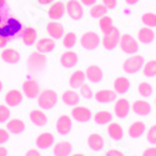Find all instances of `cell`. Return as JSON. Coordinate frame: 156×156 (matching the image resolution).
I'll return each mask as SVG.
<instances>
[{
  "mask_svg": "<svg viewBox=\"0 0 156 156\" xmlns=\"http://www.w3.org/2000/svg\"><path fill=\"white\" fill-rule=\"evenodd\" d=\"M58 100H59V95L55 90L45 89L41 90L37 96V105L43 110H51L58 104Z\"/></svg>",
  "mask_w": 156,
  "mask_h": 156,
  "instance_id": "6da1fadb",
  "label": "cell"
},
{
  "mask_svg": "<svg viewBox=\"0 0 156 156\" xmlns=\"http://www.w3.org/2000/svg\"><path fill=\"white\" fill-rule=\"evenodd\" d=\"M28 69L31 74H40L45 70L48 65V59L45 54H41L39 51H34L28 58Z\"/></svg>",
  "mask_w": 156,
  "mask_h": 156,
  "instance_id": "7a4b0ae2",
  "label": "cell"
},
{
  "mask_svg": "<svg viewBox=\"0 0 156 156\" xmlns=\"http://www.w3.org/2000/svg\"><path fill=\"white\" fill-rule=\"evenodd\" d=\"M144 64H145V59L144 56H141V55H130L122 64V70L126 73V74H136L139 73L142 66H144Z\"/></svg>",
  "mask_w": 156,
  "mask_h": 156,
  "instance_id": "3957f363",
  "label": "cell"
},
{
  "mask_svg": "<svg viewBox=\"0 0 156 156\" xmlns=\"http://www.w3.org/2000/svg\"><path fill=\"white\" fill-rule=\"evenodd\" d=\"M119 46L122 50V53L129 55H135L139 51V41L131 34H122L120 36Z\"/></svg>",
  "mask_w": 156,
  "mask_h": 156,
  "instance_id": "277c9868",
  "label": "cell"
},
{
  "mask_svg": "<svg viewBox=\"0 0 156 156\" xmlns=\"http://www.w3.org/2000/svg\"><path fill=\"white\" fill-rule=\"evenodd\" d=\"M80 44L85 50H95L101 44V37L95 31H86L80 37Z\"/></svg>",
  "mask_w": 156,
  "mask_h": 156,
  "instance_id": "5b68a950",
  "label": "cell"
},
{
  "mask_svg": "<svg viewBox=\"0 0 156 156\" xmlns=\"http://www.w3.org/2000/svg\"><path fill=\"white\" fill-rule=\"evenodd\" d=\"M120 30L114 27L109 33L104 34L102 39H101V43L104 45V48H105L106 50H114L116 49V46L119 45V41H120Z\"/></svg>",
  "mask_w": 156,
  "mask_h": 156,
  "instance_id": "8992f818",
  "label": "cell"
},
{
  "mask_svg": "<svg viewBox=\"0 0 156 156\" xmlns=\"http://www.w3.org/2000/svg\"><path fill=\"white\" fill-rule=\"evenodd\" d=\"M65 9H66V12L70 16V19H73L75 21L81 20L84 16V8L79 0H69L66 3Z\"/></svg>",
  "mask_w": 156,
  "mask_h": 156,
  "instance_id": "52a82bcc",
  "label": "cell"
},
{
  "mask_svg": "<svg viewBox=\"0 0 156 156\" xmlns=\"http://www.w3.org/2000/svg\"><path fill=\"white\" fill-rule=\"evenodd\" d=\"M71 118L76 120L77 122H87L91 120L93 118V112L89 108L81 106V105H76L71 110Z\"/></svg>",
  "mask_w": 156,
  "mask_h": 156,
  "instance_id": "ba28073f",
  "label": "cell"
},
{
  "mask_svg": "<svg viewBox=\"0 0 156 156\" xmlns=\"http://www.w3.org/2000/svg\"><path fill=\"white\" fill-rule=\"evenodd\" d=\"M55 129L59 135L61 136H66L70 134L71 129H73V120L69 115H60L56 122H55Z\"/></svg>",
  "mask_w": 156,
  "mask_h": 156,
  "instance_id": "9c48e42d",
  "label": "cell"
},
{
  "mask_svg": "<svg viewBox=\"0 0 156 156\" xmlns=\"http://www.w3.org/2000/svg\"><path fill=\"white\" fill-rule=\"evenodd\" d=\"M40 85L34 79L25 80L23 83V94L28 99H37L39 94H40Z\"/></svg>",
  "mask_w": 156,
  "mask_h": 156,
  "instance_id": "30bf717a",
  "label": "cell"
},
{
  "mask_svg": "<svg viewBox=\"0 0 156 156\" xmlns=\"http://www.w3.org/2000/svg\"><path fill=\"white\" fill-rule=\"evenodd\" d=\"M130 110H131V105H130L127 99L125 98L116 99V102L114 105V112L119 119H125L130 114Z\"/></svg>",
  "mask_w": 156,
  "mask_h": 156,
  "instance_id": "8fae6325",
  "label": "cell"
},
{
  "mask_svg": "<svg viewBox=\"0 0 156 156\" xmlns=\"http://www.w3.org/2000/svg\"><path fill=\"white\" fill-rule=\"evenodd\" d=\"M36 142V147L40 149V150H46L50 149L51 146H54L55 144V136L51 134V133H41L35 140Z\"/></svg>",
  "mask_w": 156,
  "mask_h": 156,
  "instance_id": "7c38bea8",
  "label": "cell"
},
{
  "mask_svg": "<svg viewBox=\"0 0 156 156\" xmlns=\"http://www.w3.org/2000/svg\"><path fill=\"white\" fill-rule=\"evenodd\" d=\"M65 11L66 9H65V4L62 2H54L48 10V16L53 21H58L64 16Z\"/></svg>",
  "mask_w": 156,
  "mask_h": 156,
  "instance_id": "4fadbf2b",
  "label": "cell"
},
{
  "mask_svg": "<svg viewBox=\"0 0 156 156\" xmlns=\"http://www.w3.org/2000/svg\"><path fill=\"white\" fill-rule=\"evenodd\" d=\"M77 62H79V56L75 51H65L60 56V65L65 69H71L76 66Z\"/></svg>",
  "mask_w": 156,
  "mask_h": 156,
  "instance_id": "5bb4252c",
  "label": "cell"
},
{
  "mask_svg": "<svg viewBox=\"0 0 156 156\" xmlns=\"http://www.w3.org/2000/svg\"><path fill=\"white\" fill-rule=\"evenodd\" d=\"M46 31L49 34V36L54 40H59L62 39L64 34H65V29L62 27V24L59 21H50L46 25Z\"/></svg>",
  "mask_w": 156,
  "mask_h": 156,
  "instance_id": "9a60e30c",
  "label": "cell"
},
{
  "mask_svg": "<svg viewBox=\"0 0 156 156\" xmlns=\"http://www.w3.org/2000/svg\"><path fill=\"white\" fill-rule=\"evenodd\" d=\"M116 96H118V94L114 90H109V89H101L94 94L95 100L100 104H110L112 101H116Z\"/></svg>",
  "mask_w": 156,
  "mask_h": 156,
  "instance_id": "2e32d148",
  "label": "cell"
},
{
  "mask_svg": "<svg viewBox=\"0 0 156 156\" xmlns=\"http://www.w3.org/2000/svg\"><path fill=\"white\" fill-rule=\"evenodd\" d=\"M85 75H86V79L93 84L100 83L104 77V73H102L101 68L98 66V65H90V66H87Z\"/></svg>",
  "mask_w": 156,
  "mask_h": 156,
  "instance_id": "e0dca14e",
  "label": "cell"
},
{
  "mask_svg": "<svg viewBox=\"0 0 156 156\" xmlns=\"http://www.w3.org/2000/svg\"><path fill=\"white\" fill-rule=\"evenodd\" d=\"M20 37L24 45L31 46L37 41V31L34 28H25L20 31Z\"/></svg>",
  "mask_w": 156,
  "mask_h": 156,
  "instance_id": "ac0fdd59",
  "label": "cell"
},
{
  "mask_svg": "<svg viewBox=\"0 0 156 156\" xmlns=\"http://www.w3.org/2000/svg\"><path fill=\"white\" fill-rule=\"evenodd\" d=\"M131 110L139 116H147L151 112V105L146 100H135L131 105Z\"/></svg>",
  "mask_w": 156,
  "mask_h": 156,
  "instance_id": "d6986e66",
  "label": "cell"
},
{
  "mask_svg": "<svg viewBox=\"0 0 156 156\" xmlns=\"http://www.w3.org/2000/svg\"><path fill=\"white\" fill-rule=\"evenodd\" d=\"M61 100L66 106H76L80 102V94L76 93L74 89L71 90H65L61 94Z\"/></svg>",
  "mask_w": 156,
  "mask_h": 156,
  "instance_id": "ffe728a7",
  "label": "cell"
},
{
  "mask_svg": "<svg viewBox=\"0 0 156 156\" xmlns=\"http://www.w3.org/2000/svg\"><path fill=\"white\" fill-rule=\"evenodd\" d=\"M55 40L51 37H43L36 41V51L41 54H49L55 49Z\"/></svg>",
  "mask_w": 156,
  "mask_h": 156,
  "instance_id": "44dd1931",
  "label": "cell"
},
{
  "mask_svg": "<svg viewBox=\"0 0 156 156\" xmlns=\"http://www.w3.org/2000/svg\"><path fill=\"white\" fill-rule=\"evenodd\" d=\"M73 152V145L69 141H59L53 146L54 156H70Z\"/></svg>",
  "mask_w": 156,
  "mask_h": 156,
  "instance_id": "7402d4cb",
  "label": "cell"
},
{
  "mask_svg": "<svg viewBox=\"0 0 156 156\" xmlns=\"http://www.w3.org/2000/svg\"><path fill=\"white\" fill-rule=\"evenodd\" d=\"M87 146L93 151H100L105 146V140H104V137L100 134L93 133L87 137Z\"/></svg>",
  "mask_w": 156,
  "mask_h": 156,
  "instance_id": "603a6c76",
  "label": "cell"
},
{
  "mask_svg": "<svg viewBox=\"0 0 156 156\" xmlns=\"http://www.w3.org/2000/svg\"><path fill=\"white\" fill-rule=\"evenodd\" d=\"M21 101H23V93L20 90H16V89L9 90L5 95V102L8 106H11V108L19 106Z\"/></svg>",
  "mask_w": 156,
  "mask_h": 156,
  "instance_id": "cb8c5ba5",
  "label": "cell"
},
{
  "mask_svg": "<svg viewBox=\"0 0 156 156\" xmlns=\"http://www.w3.org/2000/svg\"><path fill=\"white\" fill-rule=\"evenodd\" d=\"M29 119L30 121L35 125V126H39V127H41V126H45L48 124V115L43 111V110H37V109H34L30 111L29 114Z\"/></svg>",
  "mask_w": 156,
  "mask_h": 156,
  "instance_id": "d4e9b609",
  "label": "cell"
},
{
  "mask_svg": "<svg viewBox=\"0 0 156 156\" xmlns=\"http://www.w3.org/2000/svg\"><path fill=\"white\" fill-rule=\"evenodd\" d=\"M130 86L131 84L126 76H119L114 81V91L118 95H124L130 90Z\"/></svg>",
  "mask_w": 156,
  "mask_h": 156,
  "instance_id": "484cf974",
  "label": "cell"
},
{
  "mask_svg": "<svg viewBox=\"0 0 156 156\" xmlns=\"http://www.w3.org/2000/svg\"><path fill=\"white\" fill-rule=\"evenodd\" d=\"M146 131V125L142 121H134L127 129V134L131 139H139Z\"/></svg>",
  "mask_w": 156,
  "mask_h": 156,
  "instance_id": "4316f807",
  "label": "cell"
},
{
  "mask_svg": "<svg viewBox=\"0 0 156 156\" xmlns=\"http://www.w3.org/2000/svg\"><path fill=\"white\" fill-rule=\"evenodd\" d=\"M108 135L114 141H120L124 137V129L119 122L111 121L108 126Z\"/></svg>",
  "mask_w": 156,
  "mask_h": 156,
  "instance_id": "83f0119b",
  "label": "cell"
},
{
  "mask_svg": "<svg viewBox=\"0 0 156 156\" xmlns=\"http://www.w3.org/2000/svg\"><path fill=\"white\" fill-rule=\"evenodd\" d=\"M0 56L6 64H18L20 61V53L11 48H4Z\"/></svg>",
  "mask_w": 156,
  "mask_h": 156,
  "instance_id": "f1b7e54d",
  "label": "cell"
},
{
  "mask_svg": "<svg viewBox=\"0 0 156 156\" xmlns=\"http://www.w3.org/2000/svg\"><path fill=\"white\" fill-rule=\"evenodd\" d=\"M85 80H86V75H85V71L83 70H76L74 71L70 77H69V85L71 89H79L83 84H85Z\"/></svg>",
  "mask_w": 156,
  "mask_h": 156,
  "instance_id": "f546056e",
  "label": "cell"
},
{
  "mask_svg": "<svg viewBox=\"0 0 156 156\" xmlns=\"http://www.w3.org/2000/svg\"><path fill=\"white\" fill-rule=\"evenodd\" d=\"M155 40V31L151 28L144 27L137 33V41L142 44H151Z\"/></svg>",
  "mask_w": 156,
  "mask_h": 156,
  "instance_id": "4dcf8cb0",
  "label": "cell"
},
{
  "mask_svg": "<svg viewBox=\"0 0 156 156\" xmlns=\"http://www.w3.org/2000/svg\"><path fill=\"white\" fill-rule=\"evenodd\" d=\"M6 130L10 134L14 135H19L21 133H24L25 130V122L20 119H10L6 122Z\"/></svg>",
  "mask_w": 156,
  "mask_h": 156,
  "instance_id": "1f68e13d",
  "label": "cell"
},
{
  "mask_svg": "<svg viewBox=\"0 0 156 156\" xmlns=\"http://www.w3.org/2000/svg\"><path fill=\"white\" fill-rule=\"evenodd\" d=\"M94 121L95 124L98 125H106V124H110L112 121V114L108 110H101V111H98L95 115H94Z\"/></svg>",
  "mask_w": 156,
  "mask_h": 156,
  "instance_id": "d6a6232c",
  "label": "cell"
},
{
  "mask_svg": "<svg viewBox=\"0 0 156 156\" xmlns=\"http://www.w3.org/2000/svg\"><path fill=\"white\" fill-rule=\"evenodd\" d=\"M109 9L104 4H95L90 9V16L94 19H101L102 16H105L108 14Z\"/></svg>",
  "mask_w": 156,
  "mask_h": 156,
  "instance_id": "836d02e7",
  "label": "cell"
},
{
  "mask_svg": "<svg viewBox=\"0 0 156 156\" xmlns=\"http://www.w3.org/2000/svg\"><path fill=\"white\" fill-rule=\"evenodd\" d=\"M137 91L140 94L141 98H144V99H147L152 95V91H154V89H152V85L147 81H142L137 86Z\"/></svg>",
  "mask_w": 156,
  "mask_h": 156,
  "instance_id": "e575fe53",
  "label": "cell"
},
{
  "mask_svg": "<svg viewBox=\"0 0 156 156\" xmlns=\"http://www.w3.org/2000/svg\"><path fill=\"white\" fill-rule=\"evenodd\" d=\"M142 74H144L146 77H154L156 76V59L146 61L142 66Z\"/></svg>",
  "mask_w": 156,
  "mask_h": 156,
  "instance_id": "d590c367",
  "label": "cell"
},
{
  "mask_svg": "<svg viewBox=\"0 0 156 156\" xmlns=\"http://www.w3.org/2000/svg\"><path fill=\"white\" fill-rule=\"evenodd\" d=\"M99 28H100V30H101V33H102V34L109 33V31L114 28L112 19H111L110 16H108V15L102 16V18L99 20Z\"/></svg>",
  "mask_w": 156,
  "mask_h": 156,
  "instance_id": "8d00e7d4",
  "label": "cell"
},
{
  "mask_svg": "<svg viewBox=\"0 0 156 156\" xmlns=\"http://www.w3.org/2000/svg\"><path fill=\"white\" fill-rule=\"evenodd\" d=\"M76 40H77L76 34L73 33V31H69L66 34H64V36H62V45L66 49H71V48L75 46Z\"/></svg>",
  "mask_w": 156,
  "mask_h": 156,
  "instance_id": "74e56055",
  "label": "cell"
},
{
  "mask_svg": "<svg viewBox=\"0 0 156 156\" xmlns=\"http://www.w3.org/2000/svg\"><path fill=\"white\" fill-rule=\"evenodd\" d=\"M141 21L147 28H156V14L155 12H145L141 16Z\"/></svg>",
  "mask_w": 156,
  "mask_h": 156,
  "instance_id": "f35d334b",
  "label": "cell"
},
{
  "mask_svg": "<svg viewBox=\"0 0 156 156\" xmlns=\"http://www.w3.org/2000/svg\"><path fill=\"white\" fill-rule=\"evenodd\" d=\"M79 94H80V96H83L84 99H86V100H90V99H93L94 98V91H93V89L90 87V85H87L86 83L85 84H83L80 87H79Z\"/></svg>",
  "mask_w": 156,
  "mask_h": 156,
  "instance_id": "ab89813d",
  "label": "cell"
},
{
  "mask_svg": "<svg viewBox=\"0 0 156 156\" xmlns=\"http://www.w3.org/2000/svg\"><path fill=\"white\" fill-rule=\"evenodd\" d=\"M10 120V109L8 105H0V124L8 122Z\"/></svg>",
  "mask_w": 156,
  "mask_h": 156,
  "instance_id": "60d3db41",
  "label": "cell"
},
{
  "mask_svg": "<svg viewBox=\"0 0 156 156\" xmlns=\"http://www.w3.org/2000/svg\"><path fill=\"white\" fill-rule=\"evenodd\" d=\"M146 139L149 141V144L156 145V124L151 125L146 133Z\"/></svg>",
  "mask_w": 156,
  "mask_h": 156,
  "instance_id": "b9f144b4",
  "label": "cell"
},
{
  "mask_svg": "<svg viewBox=\"0 0 156 156\" xmlns=\"http://www.w3.org/2000/svg\"><path fill=\"white\" fill-rule=\"evenodd\" d=\"M9 137H10V133L8 131V130L0 127V146H2L3 144H5V142H8Z\"/></svg>",
  "mask_w": 156,
  "mask_h": 156,
  "instance_id": "7bdbcfd3",
  "label": "cell"
},
{
  "mask_svg": "<svg viewBox=\"0 0 156 156\" xmlns=\"http://www.w3.org/2000/svg\"><path fill=\"white\" fill-rule=\"evenodd\" d=\"M142 156H156V145L146 147L144 151H142Z\"/></svg>",
  "mask_w": 156,
  "mask_h": 156,
  "instance_id": "ee69618b",
  "label": "cell"
},
{
  "mask_svg": "<svg viewBox=\"0 0 156 156\" xmlns=\"http://www.w3.org/2000/svg\"><path fill=\"white\" fill-rule=\"evenodd\" d=\"M102 4L109 10H112L116 8V5H118V0H102Z\"/></svg>",
  "mask_w": 156,
  "mask_h": 156,
  "instance_id": "f6af8a7d",
  "label": "cell"
},
{
  "mask_svg": "<svg viewBox=\"0 0 156 156\" xmlns=\"http://www.w3.org/2000/svg\"><path fill=\"white\" fill-rule=\"evenodd\" d=\"M105 156H125V154L122 151L118 150V149H110V150L106 151Z\"/></svg>",
  "mask_w": 156,
  "mask_h": 156,
  "instance_id": "bcb514c9",
  "label": "cell"
},
{
  "mask_svg": "<svg viewBox=\"0 0 156 156\" xmlns=\"http://www.w3.org/2000/svg\"><path fill=\"white\" fill-rule=\"evenodd\" d=\"M25 156H41V154H40V151L36 150V149H30V150L27 151Z\"/></svg>",
  "mask_w": 156,
  "mask_h": 156,
  "instance_id": "7dc6e473",
  "label": "cell"
},
{
  "mask_svg": "<svg viewBox=\"0 0 156 156\" xmlns=\"http://www.w3.org/2000/svg\"><path fill=\"white\" fill-rule=\"evenodd\" d=\"M8 39H9V37L3 36V35H0V49H4V48H6V45H8V43H9Z\"/></svg>",
  "mask_w": 156,
  "mask_h": 156,
  "instance_id": "c3c4849f",
  "label": "cell"
},
{
  "mask_svg": "<svg viewBox=\"0 0 156 156\" xmlns=\"http://www.w3.org/2000/svg\"><path fill=\"white\" fill-rule=\"evenodd\" d=\"M79 2L85 6H93L96 4V0H79Z\"/></svg>",
  "mask_w": 156,
  "mask_h": 156,
  "instance_id": "681fc988",
  "label": "cell"
},
{
  "mask_svg": "<svg viewBox=\"0 0 156 156\" xmlns=\"http://www.w3.org/2000/svg\"><path fill=\"white\" fill-rule=\"evenodd\" d=\"M39 4H41V5H49V4H53L55 0H37Z\"/></svg>",
  "mask_w": 156,
  "mask_h": 156,
  "instance_id": "f907efd6",
  "label": "cell"
},
{
  "mask_svg": "<svg viewBox=\"0 0 156 156\" xmlns=\"http://www.w3.org/2000/svg\"><path fill=\"white\" fill-rule=\"evenodd\" d=\"M0 156H8V149L4 146H0Z\"/></svg>",
  "mask_w": 156,
  "mask_h": 156,
  "instance_id": "816d5d0a",
  "label": "cell"
},
{
  "mask_svg": "<svg viewBox=\"0 0 156 156\" xmlns=\"http://www.w3.org/2000/svg\"><path fill=\"white\" fill-rule=\"evenodd\" d=\"M139 2H140V0H125V3L127 5H136Z\"/></svg>",
  "mask_w": 156,
  "mask_h": 156,
  "instance_id": "f5cc1de1",
  "label": "cell"
},
{
  "mask_svg": "<svg viewBox=\"0 0 156 156\" xmlns=\"http://www.w3.org/2000/svg\"><path fill=\"white\" fill-rule=\"evenodd\" d=\"M5 3H6V0H0V11H2L5 6Z\"/></svg>",
  "mask_w": 156,
  "mask_h": 156,
  "instance_id": "db71d44e",
  "label": "cell"
},
{
  "mask_svg": "<svg viewBox=\"0 0 156 156\" xmlns=\"http://www.w3.org/2000/svg\"><path fill=\"white\" fill-rule=\"evenodd\" d=\"M70 156H86V155H84V154H80V152H76V154H71Z\"/></svg>",
  "mask_w": 156,
  "mask_h": 156,
  "instance_id": "11a10c76",
  "label": "cell"
},
{
  "mask_svg": "<svg viewBox=\"0 0 156 156\" xmlns=\"http://www.w3.org/2000/svg\"><path fill=\"white\" fill-rule=\"evenodd\" d=\"M3 87H4V85H3V81H2V80H0V93H2V91H3Z\"/></svg>",
  "mask_w": 156,
  "mask_h": 156,
  "instance_id": "9f6ffc18",
  "label": "cell"
},
{
  "mask_svg": "<svg viewBox=\"0 0 156 156\" xmlns=\"http://www.w3.org/2000/svg\"><path fill=\"white\" fill-rule=\"evenodd\" d=\"M155 104H156V99H155Z\"/></svg>",
  "mask_w": 156,
  "mask_h": 156,
  "instance_id": "6f0895ef",
  "label": "cell"
}]
</instances>
